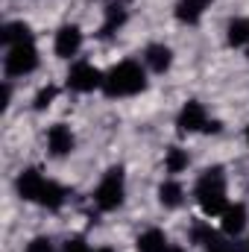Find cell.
<instances>
[{
    "mask_svg": "<svg viewBox=\"0 0 249 252\" xmlns=\"http://www.w3.org/2000/svg\"><path fill=\"white\" fill-rule=\"evenodd\" d=\"M214 0H179L176 3V21L179 24H199L202 15L211 9Z\"/></svg>",
    "mask_w": 249,
    "mask_h": 252,
    "instance_id": "obj_13",
    "label": "cell"
},
{
    "mask_svg": "<svg viewBox=\"0 0 249 252\" xmlns=\"http://www.w3.org/2000/svg\"><path fill=\"white\" fill-rule=\"evenodd\" d=\"M247 56H249V50H247Z\"/></svg>",
    "mask_w": 249,
    "mask_h": 252,
    "instance_id": "obj_29",
    "label": "cell"
},
{
    "mask_svg": "<svg viewBox=\"0 0 249 252\" xmlns=\"http://www.w3.org/2000/svg\"><path fill=\"white\" fill-rule=\"evenodd\" d=\"M0 41H3L6 50H9V47H18V44H30V41H32V30H30V24H24V21H9V24H3Z\"/></svg>",
    "mask_w": 249,
    "mask_h": 252,
    "instance_id": "obj_12",
    "label": "cell"
},
{
    "mask_svg": "<svg viewBox=\"0 0 249 252\" xmlns=\"http://www.w3.org/2000/svg\"><path fill=\"white\" fill-rule=\"evenodd\" d=\"M126 199V173L124 167H109L94 190V202L100 211H118Z\"/></svg>",
    "mask_w": 249,
    "mask_h": 252,
    "instance_id": "obj_3",
    "label": "cell"
},
{
    "mask_svg": "<svg viewBox=\"0 0 249 252\" xmlns=\"http://www.w3.org/2000/svg\"><path fill=\"white\" fill-rule=\"evenodd\" d=\"M167 252H187V250H182V247H173V244H170V247H167Z\"/></svg>",
    "mask_w": 249,
    "mask_h": 252,
    "instance_id": "obj_25",
    "label": "cell"
},
{
    "mask_svg": "<svg viewBox=\"0 0 249 252\" xmlns=\"http://www.w3.org/2000/svg\"><path fill=\"white\" fill-rule=\"evenodd\" d=\"M9 100H12V88H9V82H3V91H0V109H9Z\"/></svg>",
    "mask_w": 249,
    "mask_h": 252,
    "instance_id": "obj_24",
    "label": "cell"
},
{
    "mask_svg": "<svg viewBox=\"0 0 249 252\" xmlns=\"http://www.w3.org/2000/svg\"><path fill=\"white\" fill-rule=\"evenodd\" d=\"M44 185H47V176H44L38 167H27V170H21L18 179H15V190H18V196L27 199V202H38V196H41V188H44Z\"/></svg>",
    "mask_w": 249,
    "mask_h": 252,
    "instance_id": "obj_7",
    "label": "cell"
},
{
    "mask_svg": "<svg viewBox=\"0 0 249 252\" xmlns=\"http://www.w3.org/2000/svg\"><path fill=\"white\" fill-rule=\"evenodd\" d=\"M226 41L232 47H249V18H232L226 24Z\"/></svg>",
    "mask_w": 249,
    "mask_h": 252,
    "instance_id": "obj_18",
    "label": "cell"
},
{
    "mask_svg": "<svg viewBox=\"0 0 249 252\" xmlns=\"http://www.w3.org/2000/svg\"><path fill=\"white\" fill-rule=\"evenodd\" d=\"M167 247H170V241H167V235L161 229H147L135 241V250L138 252H167Z\"/></svg>",
    "mask_w": 249,
    "mask_h": 252,
    "instance_id": "obj_14",
    "label": "cell"
},
{
    "mask_svg": "<svg viewBox=\"0 0 249 252\" xmlns=\"http://www.w3.org/2000/svg\"><path fill=\"white\" fill-rule=\"evenodd\" d=\"M144 64L153 70V73H167L170 64H173V50L167 44H150L144 50Z\"/></svg>",
    "mask_w": 249,
    "mask_h": 252,
    "instance_id": "obj_11",
    "label": "cell"
},
{
    "mask_svg": "<svg viewBox=\"0 0 249 252\" xmlns=\"http://www.w3.org/2000/svg\"><path fill=\"white\" fill-rule=\"evenodd\" d=\"M53 50L59 59H70L82 50V30L76 24H64L56 30V38H53Z\"/></svg>",
    "mask_w": 249,
    "mask_h": 252,
    "instance_id": "obj_8",
    "label": "cell"
},
{
    "mask_svg": "<svg viewBox=\"0 0 249 252\" xmlns=\"http://www.w3.org/2000/svg\"><path fill=\"white\" fill-rule=\"evenodd\" d=\"M64 188L59 182H53V179H47V185L41 188V196H38V202L35 205H41V208H47V211H59L64 205Z\"/></svg>",
    "mask_w": 249,
    "mask_h": 252,
    "instance_id": "obj_16",
    "label": "cell"
},
{
    "mask_svg": "<svg viewBox=\"0 0 249 252\" xmlns=\"http://www.w3.org/2000/svg\"><path fill=\"white\" fill-rule=\"evenodd\" d=\"M56 94H59V88H56V85H41V88H38V94H35V100H32V109H35V112L50 109V106H53V100H56Z\"/></svg>",
    "mask_w": 249,
    "mask_h": 252,
    "instance_id": "obj_20",
    "label": "cell"
},
{
    "mask_svg": "<svg viewBox=\"0 0 249 252\" xmlns=\"http://www.w3.org/2000/svg\"><path fill=\"white\" fill-rule=\"evenodd\" d=\"M73 147H76V138H73L70 126L53 124L50 129H47V150H50L53 158H64V156H70Z\"/></svg>",
    "mask_w": 249,
    "mask_h": 252,
    "instance_id": "obj_9",
    "label": "cell"
},
{
    "mask_svg": "<svg viewBox=\"0 0 249 252\" xmlns=\"http://www.w3.org/2000/svg\"><path fill=\"white\" fill-rule=\"evenodd\" d=\"M126 18H129V12H126V6L121 3H112L109 9H106V18H103V27H100V35L103 38H109V35H115L121 27L126 24Z\"/></svg>",
    "mask_w": 249,
    "mask_h": 252,
    "instance_id": "obj_15",
    "label": "cell"
},
{
    "mask_svg": "<svg viewBox=\"0 0 249 252\" xmlns=\"http://www.w3.org/2000/svg\"><path fill=\"white\" fill-rule=\"evenodd\" d=\"M38 67V47L30 41V44H18V47H9L6 56H3V70L9 79H18V76H27Z\"/></svg>",
    "mask_w": 249,
    "mask_h": 252,
    "instance_id": "obj_4",
    "label": "cell"
},
{
    "mask_svg": "<svg viewBox=\"0 0 249 252\" xmlns=\"http://www.w3.org/2000/svg\"><path fill=\"white\" fill-rule=\"evenodd\" d=\"M158 202H161L164 208H179V205L185 202V188H182L176 179L161 182V185H158Z\"/></svg>",
    "mask_w": 249,
    "mask_h": 252,
    "instance_id": "obj_17",
    "label": "cell"
},
{
    "mask_svg": "<svg viewBox=\"0 0 249 252\" xmlns=\"http://www.w3.org/2000/svg\"><path fill=\"white\" fill-rule=\"evenodd\" d=\"M94 252H115L112 247H100V250H94Z\"/></svg>",
    "mask_w": 249,
    "mask_h": 252,
    "instance_id": "obj_26",
    "label": "cell"
},
{
    "mask_svg": "<svg viewBox=\"0 0 249 252\" xmlns=\"http://www.w3.org/2000/svg\"><path fill=\"white\" fill-rule=\"evenodd\" d=\"M247 252H249V238H247Z\"/></svg>",
    "mask_w": 249,
    "mask_h": 252,
    "instance_id": "obj_28",
    "label": "cell"
},
{
    "mask_svg": "<svg viewBox=\"0 0 249 252\" xmlns=\"http://www.w3.org/2000/svg\"><path fill=\"white\" fill-rule=\"evenodd\" d=\"M62 252H94V250L88 247V241L82 235H73V238H67L62 244Z\"/></svg>",
    "mask_w": 249,
    "mask_h": 252,
    "instance_id": "obj_23",
    "label": "cell"
},
{
    "mask_svg": "<svg viewBox=\"0 0 249 252\" xmlns=\"http://www.w3.org/2000/svg\"><path fill=\"white\" fill-rule=\"evenodd\" d=\"M247 144H249V126H247Z\"/></svg>",
    "mask_w": 249,
    "mask_h": 252,
    "instance_id": "obj_27",
    "label": "cell"
},
{
    "mask_svg": "<svg viewBox=\"0 0 249 252\" xmlns=\"http://www.w3.org/2000/svg\"><path fill=\"white\" fill-rule=\"evenodd\" d=\"M24 252H56V244H53L47 235H38V238H32V241L24 247Z\"/></svg>",
    "mask_w": 249,
    "mask_h": 252,
    "instance_id": "obj_22",
    "label": "cell"
},
{
    "mask_svg": "<svg viewBox=\"0 0 249 252\" xmlns=\"http://www.w3.org/2000/svg\"><path fill=\"white\" fill-rule=\"evenodd\" d=\"M193 196L202 208L205 217H220L229 205L226 199V173L223 167H208L202 170V176L196 179V188H193Z\"/></svg>",
    "mask_w": 249,
    "mask_h": 252,
    "instance_id": "obj_2",
    "label": "cell"
},
{
    "mask_svg": "<svg viewBox=\"0 0 249 252\" xmlns=\"http://www.w3.org/2000/svg\"><path fill=\"white\" fill-rule=\"evenodd\" d=\"M103 79H106V73L91 62H76L67 70V88L76 94H91V91L103 88Z\"/></svg>",
    "mask_w": 249,
    "mask_h": 252,
    "instance_id": "obj_5",
    "label": "cell"
},
{
    "mask_svg": "<svg viewBox=\"0 0 249 252\" xmlns=\"http://www.w3.org/2000/svg\"><path fill=\"white\" fill-rule=\"evenodd\" d=\"M247 220H249L247 205H244V202H232V205H226V211L220 214V229H223V235L238 238V235L247 229Z\"/></svg>",
    "mask_w": 249,
    "mask_h": 252,
    "instance_id": "obj_10",
    "label": "cell"
},
{
    "mask_svg": "<svg viewBox=\"0 0 249 252\" xmlns=\"http://www.w3.org/2000/svg\"><path fill=\"white\" fill-rule=\"evenodd\" d=\"M205 124H208V112L199 100H187L185 106L179 109L176 115V126L182 135H193V132H205Z\"/></svg>",
    "mask_w": 249,
    "mask_h": 252,
    "instance_id": "obj_6",
    "label": "cell"
},
{
    "mask_svg": "<svg viewBox=\"0 0 249 252\" xmlns=\"http://www.w3.org/2000/svg\"><path fill=\"white\" fill-rule=\"evenodd\" d=\"M187 164H190V156H187V150H182V147H167L164 150V170L167 173H182V170H187Z\"/></svg>",
    "mask_w": 249,
    "mask_h": 252,
    "instance_id": "obj_19",
    "label": "cell"
},
{
    "mask_svg": "<svg viewBox=\"0 0 249 252\" xmlns=\"http://www.w3.org/2000/svg\"><path fill=\"white\" fill-rule=\"evenodd\" d=\"M202 247H205V252H241L232 241H226V238H220V235H211Z\"/></svg>",
    "mask_w": 249,
    "mask_h": 252,
    "instance_id": "obj_21",
    "label": "cell"
},
{
    "mask_svg": "<svg viewBox=\"0 0 249 252\" xmlns=\"http://www.w3.org/2000/svg\"><path fill=\"white\" fill-rule=\"evenodd\" d=\"M147 88V70L135 59L118 62L103 79V94L106 97H135Z\"/></svg>",
    "mask_w": 249,
    "mask_h": 252,
    "instance_id": "obj_1",
    "label": "cell"
}]
</instances>
